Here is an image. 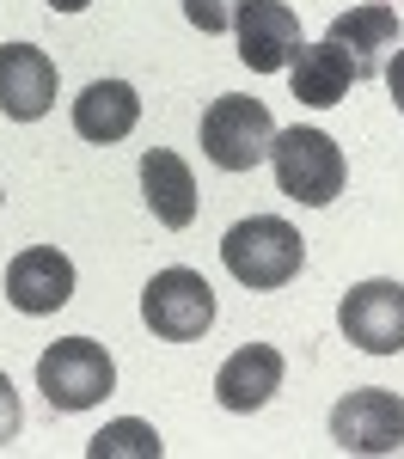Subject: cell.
Returning <instances> with one entry per match:
<instances>
[{
	"label": "cell",
	"mask_w": 404,
	"mask_h": 459,
	"mask_svg": "<svg viewBox=\"0 0 404 459\" xmlns=\"http://www.w3.org/2000/svg\"><path fill=\"white\" fill-rule=\"evenodd\" d=\"M56 13H80V6H92V0H49Z\"/></svg>",
	"instance_id": "20"
},
{
	"label": "cell",
	"mask_w": 404,
	"mask_h": 459,
	"mask_svg": "<svg viewBox=\"0 0 404 459\" xmlns=\"http://www.w3.org/2000/svg\"><path fill=\"white\" fill-rule=\"evenodd\" d=\"M288 80H294V99L313 110H331L349 99V86L362 80V68H356V56L343 49V43H300L288 62Z\"/></svg>",
	"instance_id": "12"
},
{
	"label": "cell",
	"mask_w": 404,
	"mask_h": 459,
	"mask_svg": "<svg viewBox=\"0 0 404 459\" xmlns=\"http://www.w3.org/2000/svg\"><path fill=\"white\" fill-rule=\"evenodd\" d=\"M239 13H245V0H184V19H190L202 37L233 31V25H239Z\"/></svg>",
	"instance_id": "17"
},
{
	"label": "cell",
	"mask_w": 404,
	"mask_h": 459,
	"mask_svg": "<svg viewBox=\"0 0 404 459\" xmlns=\"http://www.w3.org/2000/svg\"><path fill=\"white\" fill-rule=\"evenodd\" d=\"M19 423H25V411H19V392H13V380L0 374V447L19 435Z\"/></svg>",
	"instance_id": "18"
},
{
	"label": "cell",
	"mask_w": 404,
	"mask_h": 459,
	"mask_svg": "<svg viewBox=\"0 0 404 459\" xmlns=\"http://www.w3.org/2000/svg\"><path fill=\"white\" fill-rule=\"evenodd\" d=\"M142 123V99H135V86L129 80H92L80 99H73V129H80V142H123L129 129Z\"/></svg>",
	"instance_id": "14"
},
{
	"label": "cell",
	"mask_w": 404,
	"mask_h": 459,
	"mask_svg": "<svg viewBox=\"0 0 404 459\" xmlns=\"http://www.w3.org/2000/svg\"><path fill=\"white\" fill-rule=\"evenodd\" d=\"M159 454H166V441L142 417H116L86 441V459H159Z\"/></svg>",
	"instance_id": "16"
},
{
	"label": "cell",
	"mask_w": 404,
	"mask_h": 459,
	"mask_svg": "<svg viewBox=\"0 0 404 459\" xmlns=\"http://www.w3.org/2000/svg\"><path fill=\"white\" fill-rule=\"evenodd\" d=\"M386 86H392V99H399V110H404V49L392 56V68H386Z\"/></svg>",
	"instance_id": "19"
},
{
	"label": "cell",
	"mask_w": 404,
	"mask_h": 459,
	"mask_svg": "<svg viewBox=\"0 0 404 459\" xmlns=\"http://www.w3.org/2000/svg\"><path fill=\"white\" fill-rule=\"evenodd\" d=\"M233 37H239V62L252 74H282L294 62V49H300V19L282 0H245Z\"/></svg>",
	"instance_id": "8"
},
{
	"label": "cell",
	"mask_w": 404,
	"mask_h": 459,
	"mask_svg": "<svg viewBox=\"0 0 404 459\" xmlns=\"http://www.w3.org/2000/svg\"><path fill=\"white\" fill-rule=\"evenodd\" d=\"M270 166H276V184H282V196L294 203H306V209H325L343 196V147L331 142L325 129H282L276 142H270Z\"/></svg>",
	"instance_id": "2"
},
{
	"label": "cell",
	"mask_w": 404,
	"mask_h": 459,
	"mask_svg": "<svg viewBox=\"0 0 404 459\" xmlns=\"http://www.w3.org/2000/svg\"><path fill=\"white\" fill-rule=\"evenodd\" d=\"M116 386V361L92 337H62L37 355V392L49 398V411H92Z\"/></svg>",
	"instance_id": "3"
},
{
	"label": "cell",
	"mask_w": 404,
	"mask_h": 459,
	"mask_svg": "<svg viewBox=\"0 0 404 459\" xmlns=\"http://www.w3.org/2000/svg\"><path fill=\"white\" fill-rule=\"evenodd\" d=\"M142 318L153 337H166V343H196L209 325H215V288L202 282L196 270H159L153 282L142 288Z\"/></svg>",
	"instance_id": "5"
},
{
	"label": "cell",
	"mask_w": 404,
	"mask_h": 459,
	"mask_svg": "<svg viewBox=\"0 0 404 459\" xmlns=\"http://www.w3.org/2000/svg\"><path fill=\"white\" fill-rule=\"evenodd\" d=\"M331 43H343V49L356 56L362 80H367V74L380 68V49H392V43H399V13H392V6H380V0L349 6V13H337V19H331Z\"/></svg>",
	"instance_id": "15"
},
{
	"label": "cell",
	"mask_w": 404,
	"mask_h": 459,
	"mask_svg": "<svg viewBox=\"0 0 404 459\" xmlns=\"http://www.w3.org/2000/svg\"><path fill=\"white\" fill-rule=\"evenodd\" d=\"M142 190H147V209H153V221L159 227H172V233H184L190 221H196V172L184 166L172 147H147L142 153Z\"/></svg>",
	"instance_id": "13"
},
{
	"label": "cell",
	"mask_w": 404,
	"mask_h": 459,
	"mask_svg": "<svg viewBox=\"0 0 404 459\" xmlns=\"http://www.w3.org/2000/svg\"><path fill=\"white\" fill-rule=\"evenodd\" d=\"M331 441L343 454H399L404 447V398L386 386H362L349 398H337Z\"/></svg>",
	"instance_id": "6"
},
{
	"label": "cell",
	"mask_w": 404,
	"mask_h": 459,
	"mask_svg": "<svg viewBox=\"0 0 404 459\" xmlns=\"http://www.w3.org/2000/svg\"><path fill=\"white\" fill-rule=\"evenodd\" d=\"M220 264L239 288H282L300 276L306 264V239L294 233L282 214H252V221H233L227 239H220Z\"/></svg>",
	"instance_id": "1"
},
{
	"label": "cell",
	"mask_w": 404,
	"mask_h": 459,
	"mask_svg": "<svg viewBox=\"0 0 404 459\" xmlns=\"http://www.w3.org/2000/svg\"><path fill=\"white\" fill-rule=\"evenodd\" d=\"M56 105V62L37 43H6L0 49V110L13 123H37Z\"/></svg>",
	"instance_id": "10"
},
{
	"label": "cell",
	"mask_w": 404,
	"mask_h": 459,
	"mask_svg": "<svg viewBox=\"0 0 404 459\" xmlns=\"http://www.w3.org/2000/svg\"><path fill=\"white\" fill-rule=\"evenodd\" d=\"M343 337L367 355H399L404 350V282H356L337 307Z\"/></svg>",
	"instance_id": "7"
},
{
	"label": "cell",
	"mask_w": 404,
	"mask_h": 459,
	"mask_svg": "<svg viewBox=\"0 0 404 459\" xmlns=\"http://www.w3.org/2000/svg\"><path fill=\"white\" fill-rule=\"evenodd\" d=\"M270 142H276V123L245 92H220L215 105L202 110V153H209V166H220V172H252V166H263L270 160Z\"/></svg>",
	"instance_id": "4"
},
{
	"label": "cell",
	"mask_w": 404,
	"mask_h": 459,
	"mask_svg": "<svg viewBox=\"0 0 404 459\" xmlns=\"http://www.w3.org/2000/svg\"><path fill=\"white\" fill-rule=\"evenodd\" d=\"M276 392H282V350H270V343L233 350L215 374V398H220V411H233V417L263 411Z\"/></svg>",
	"instance_id": "11"
},
{
	"label": "cell",
	"mask_w": 404,
	"mask_h": 459,
	"mask_svg": "<svg viewBox=\"0 0 404 459\" xmlns=\"http://www.w3.org/2000/svg\"><path fill=\"white\" fill-rule=\"evenodd\" d=\"M6 300L19 307V313H62L73 300V264L62 257L56 246H31V251H19L13 264H6Z\"/></svg>",
	"instance_id": "9"
}]
</instances>
